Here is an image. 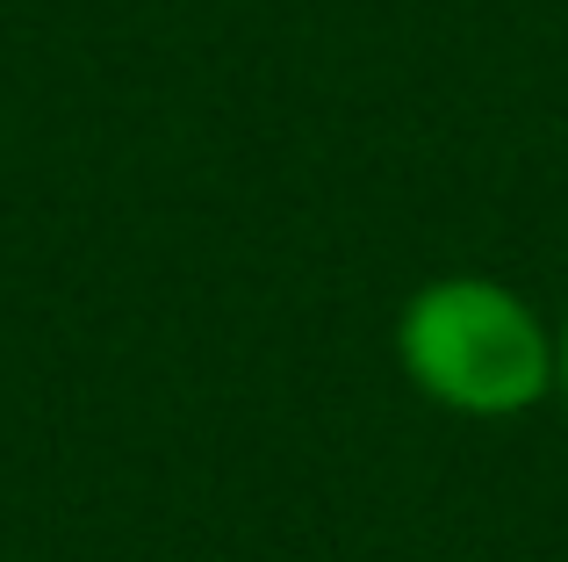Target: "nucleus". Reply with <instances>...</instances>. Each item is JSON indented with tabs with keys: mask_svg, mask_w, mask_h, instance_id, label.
Segmentation results:
<instances>
[{
	"mask_svg": "<svg viewBox=\"0 0 568 562\" xmlns=\"http://www.w3.org/2000/svg\"><path fill=\"white\" fill-rule=\"evenodd\" d=\"M396 368L432 411L475 425H504L526 411L555 404L561 382V347L555 324L532 310V295H518L497 274H432L403 295L396 310Z\"/></svg>",
	"mask_w": 568,
	"mask_h": 562,
	"instance_id": "1",
	"label": "nucleus"
},
{
	"mask_svg": "<svg viewBox=\"0 0 568 562\" xmlns=\"http://www.w3.org/2000/svg\"><path fill=\"white\" fill-rule=\"evenodd\" d=\"M555 347H561V382H555V397L568 404V310H561V324H555Z\"/></svg>",
	"mask_w": 568,
	"mask_h": 562,
	"instance_id": "2",
	"label": "nucleus"
}]
</instances>
